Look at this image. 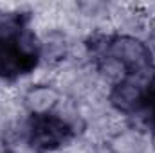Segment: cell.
I'll list each match as a JSON object with an SVG mask.
<instances>
[{
	"instance_id": "obj_1",
	"label": "cell",
	"mask_w": 155,
	"mask_h": 153,
	"mask_svg": "<svg viewBox=\"0 0 155 153\" xmlns=\"http://www.w3.org/2000/svg\"><path fill=\"white\" fill-rule=\"evenodd\" d=\"M74 141L76 133L60 115L29 117L27 144L33 153H60Z\"/></svg>"
},
{
	"instance_id": "obj_2",
	"label": "cell",
	"mask_w": 155,
	"mask_h": 153,
	"mask_svg": "<svg viewBox=\"0 0 155 153\" xmlns=\"http://www.w3.org/2000/svg\"><path fill=\"white\" fill-rule=\"evenodd\" d=\"M105 54L119 61L128 74H146L153 70V58L146 40L137 34L128 33H112L107 40Z\"/></svg>"
},
{
	"instance_id": "obj_3",
	"label": "cell",
	"mask_w": 155,
	"mask_h": 153,
	"mask_svg": "<svg viewBox=\"0 0 155 153\" xmlns=\"http://www.w3.org/2000/svg\"><path fill=\"white\" fill-rule=\"evenodd\" d=\"M153 70L146 74H132L121 83L110 86L107 92L108 108L117 115H121L123 119L139 112L148 101V83Z\"/></svg>"
},
{
	"instance_id": "obj_4",
	"label": "cell",
	"mask_w": 155,
	"mask_h": 153,
	"mask_svg": "<svg viewBox=\"0 0 155 153\" xmlns=\"http://www.w3.org/2000/svg\"><path fill=\"white\" fill-rule=\"evenodd\" d=\"M65 99V94L56 86L54 81L40 79L31 83L20 94V110L27 117H47L54 115Z\"/></svg>"
},
{
	"instance_id": "obj_5",
	"label": "cell",
	"mask_w": 155,
	"mask_h": 153,
	"mask_svg": "<svg viewBox=\"0 0 155 153\" xmlns=\"http://www.w3.org/2000/svg\"><path fill=\"white\" fill-rule=\"evenodd\" d=\"M29 13L0 7V43H9L16 36H20L29 27Z\"/></svg>"
},
{
	"instance_id": "obj_6",
	"label": "cell",
	"mask_w": 155,
	"mask_h": 153,
	"mask_svg": "<svg viewBox=\"0 0 155 153\" xmlns=\"http://www.w3.org/2000/svg\"><path fill=\"white\" fill-rule=\"evenodd\" d=\"M148 141H150V150H152V153H155V128L150 132V135H148Z\"/></svg>"
}]
</instances>
